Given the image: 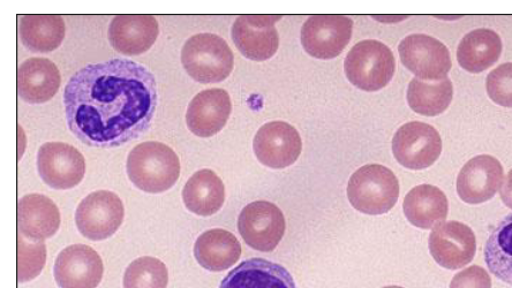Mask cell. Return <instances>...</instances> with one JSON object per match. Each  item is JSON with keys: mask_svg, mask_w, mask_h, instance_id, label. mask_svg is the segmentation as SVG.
Returning a JSON list of instances; mask_svg holds the SVG:
<instances>
[{"mask_svg": "<svg viewBox=\"0 0 512 288\" xmlns=\"http://www.w3.org/2000/svg\"><path fill=\"white\" fill-rule=\"evenodd\" d=\"M157 82L147 67L128 59L89 64L67 82V125L96 148H114L138 139L152 125Z\"/></svg>", "mask_w": 512, "mask_h": 288, "instance_id": "6da1fadb", "label": "cell"}, {"mask_svg": "<svg viewBox=\"0 0 512 288\" xmlns=\"http://www.w3.org/2000/svg\"><path fill=\"white\" fill-rule=\"evenodd\" d=\"M128 178L140 191L160 194L176 185L180 161L167 144L148 141L138 144L127 158Z\"/></svg>", "mask_w": 512, "mask_h": 288, "instance_id": "7a4b0ae2", "label": "cell"}, {"mask_svg": "<svg viewBox=\"0 0 512 288\" xmlns=\"http://www.w3.org/2000/svg\"><path fill=\"white\" fill-rule=\"evenodd\" d=\"M348 196L351 206L365 215L387 214L398 201V179L386 166L365 165L352 174Z\"/></svg>", "mask_w": 512, "mask_h": 288, "instance_id": "3957f363", "label": "cell"}, {"mask_svg": "<svg viewBox=\"0 0 512 288\" xmlns=\"http://www.w3.org/2000/svg\"><path fill=\"white\" fill-rule=\"evenodd\" d=\"M182 64L193 80L208 85L230 77L235 66V57L222 37L198 34L185 43Z\"/></svg>", "mask_w": 512, "mask_h": 288, "instance_id": "277c9868", "label": "cell"}, {"mask_svg": "<svg viewBox=\"0 0 512 288\" xmlns=\"http://www.w3.org/2000/svg\"><path fill=\"white\" fill-rule=\"evenodd\" d=\"M346 78L364 92H378L393 80L396 62L386 44L366 40L355 45L345 58Z\"/></svg>", "mask_w": 512, "mask_h": 288, "instance_id": "5b68a950", "label": "cell"}, {"mask_svg": "<svg viewBox=\"0 0 512 288\" xmlns=\"http://www.w3.org/2000/svg\"><path fill=\"white\" fill-rule=\"evenodd\" d=\"M125 216L123 201L110 191H97L81 201L75 212V223L85 238L107 240L122 226Z\"/></svg>", "mask_w": 512, "mask_h": 288, "instance_id": "8992f818", "label": "cell"}, {"mask_svg": "<svg viewBox=\"0 0 512 288\" xmlns=\"http://www.w3.org/2000/svg\"><path fill=\"white\" fill-rule=\"evenodd\" d=\"M398 53L402 64L419 80L442 81L453 67L446 45L429 35L405 37L398 45Z\"/></svg>", "mask_w": 512, "mask_h": 288, "instance_id": "52a82bcc", "label": "cell"}, {"mask_svg": "<svg viewBox=\"0 0 512 288\" xmlns=\"http://www.w3.org/2000/svg\"><path fill=\"white\" fill-rule=\"evenodd\" d=\"M393 153L396 161L406 169H428L441 156V136L433 126L411 121L398 128L393 139Z\"/></svg>", "mask_w": 512, "mask_h": 288, "instance_id": "ba28073f", "label": "cell"}, {"mask_svg": "<svg viewBox=\"0 0 512 288\" xmlns=\"http://www.w3.org/2000/svg\"><path fill=\"white\" fill-rule=\"evenodd\" d=\"M285 226L281 209L268 201L248 204L238 219L240 236L248 246L262 253L273 252L280 244Z\"/></svg>", "mask_w": 512, "mask_h": 288, "instance_id": "9c48e42d", "label": "cell"}, {"mask_svg": "<svg viewBox=\"0 0 512 288\" xmlns=\"http://www.w3.org/2000/svg\"><path fill=\"white\" fill-rule=\"evenodd\" d=\"M37 169L45 184L59 191H67L84 180L86 161L71 144L48 142L37 154Z\"/></svg>", "mask_w": 512, "mask_h": 288, "instance_id": "30bf717a", "label": "cell"}, {"mask_svg": "<svg viewBox=\"0 0 512 288\" xmlns=\"http://www.w3.org/2000/svg\"><path fill=\"white\" fill-rule=\"evenodd\" d=\"M352 29L353 21L343 15H313L301 29V44L314 58L334 59L351 41Z\"/></svg>", "mask_w": 512, "mask_h": 288, "instance_id": "8fae6325", "label": "cell"}, {"mask_svg": "<svg viewBox=\"0 0 512 288\" xmlns=\"http://www.w3.org/2000/svg\"><path fill=\"white\" fill-rule=\"evenodd\" d=\"M428 247L433 259L442 268L459 270L470 264L476 256V234L463 223L444 222L434 227Z\"/></svg>", "mask_w": 512, "mask_h": 288, "instance_id": "7c38bea8", "label": "cell"}, {"mask_svg": "<svg viewBox=\"0 0 512 288\" xmlns=\"http://www.w3.org/2000/svg\"><path fill=\"white\" fill-rule=\"evenodd\" d=\"M253 149L261 164L270 169H286L297 162L303 141L295 127L284 121H271L256 133Z\"/></svg>", "mask_w": 512, "mask_h": 288, "instance_id": "4fadbf2b", "label": "cell"}, {"mask_svg": "<svg viewBox=\"0 0 512 288\" xmlns=\"http://www.w3.org/2000/svg\"><path fill=\"white\" fill-rule=\"evenodd\" d=\"M281 15H242L232 27V40L242 55L254 62L273 58L280 45L275 24Z\"/></svg>", "mask_w": 512, "mask_h": 288, "instance_id": "5bb4252c", "label": "cell"}, {"mask_svg": "<svg viewBox=\"0 0 512 288\" xmlns=\"http://www.w3.org/2000/svg\"><path fill=\"white\" fill-rule=\"evenodd\" d=\"M504 169L498 158L479 155L463 166L457 178L459 199L468 204L492 200L503 185Z\"/></svg>", "mask_w": 512, "mask_h": 288, "instance_id": "9a60e30c", "label": "cell"}, {"mask_svg": "<svg viewBox=\"0 0 512 288\" xmlns=\"http://www.w3.org/2000/svg\"><path fill=\"white\" fill-rule=\"evenodd\" d=\"M104 265L96 250L86 245H72L60 252L54 268L60 288H97L102 282Z\"/></svg>", "mask_w": 512, "mask_h": 288, "instance_id": "2e32d148", "label": "cell"}, {"mask_svg": "<svg viewBox=\"0 0 512 288\" xmlns=\"http://www.w3.org/2000/svg\"><path fill=\"white\" fill-rule=\"evenodd\" d=\"M160 35V26L153 15L122 14L111 21L109 41L117 52L138 56L147 52Z\"/></svg>", "mask_w": 512, "mask_h": 288, "instance_id": "e0dca14e", "label": "cell"}, {"mask_svg": "<svg viewBox=\"0 0 512 288\" xmlns=\"http://www.w3.org/2000/svg\"><path fill=\"white\" fill-rule=\"evenodd\" d=\"M232 111L230 95L223 89L203 90L188 105V130L199 138H212L227 125Z\"/></svg>", "mask_w": 512, "mask_h": 288, "instance_id": "ac0fdd59", "label": "cell"}, {"mask_svg": "<svg viewBox=\"0 0 512 288\" xmlns=\"http://www.w3.org/2000/svg\"><path fill=\"white\" fill-rule=\"evenodd\" d=\"M60 222L59 209L47 196L30 194L18 203V229L28 240L40 242L54 237Z\"/></svg>", "mask_w": 512, "mask_h": 288, "instance_id": "d6986e66", "label": "cell"}, {"mask_svg": "<svg viewBox=\"0 0 512 288\" xmlns=\"http://www.w3.org/2000/svg\"><path fill=\"white\" fill-rule=\"evenodd\" d=\"M60 72L56 64L45 58H29L18 70V94L29 104H43L58 93Z\"/></svg>", "mask_w": 512, "mask_h": 288, "instance_id": "ffe728a7", "label": "cell"}, {"mask_svg": "<svg viewBox=\"0 0 512 288\" xmlns=\"http://www.w3.org/2000/svg\"><path fill=\"white\" fill-rule=\"evenodd\" d=\"M220 288H297L281 264L262 259L240 263L222 280Z\"/></svg>", "mask_w": 512, "mask_h": 288, "instance_id": "44dd1931", "label": "cell"}, {"mask_svg": "<svg viewBox=\"0 0 512 288\" xmlns=\"http://www.w3.org/2000/svg\"><path fill=\"white\" fill-rule=\"evenodd\" d=\"M404 215L419 229L429 230L446 222L449 203L446 194L432 185L411 189L403 203Z\"/></svg>", "mask_w": 512, "mask_h": 288, "instance_id": "7402d4cb", "label": "cell"}, {"mask_svg": "<svg viewBox=\"0 0 512 288\" xmlns=\"http://www.w3.org/2000/svg\"><path fill=\"white\" fill-rule=\"evenodd\" d=\"M503 49L501 37L492 29L480 28L466 34L458 45L457 60L463 70L481 73L499 62Z\"/></svg>", "mask_w": 512, "mask_h": 288, "instance_id": "603a6c76", "label": "cell"}, {"mask_svg": "<svg viewBox=\"0 0 512 288\" xmlns=\"http://www.w3.org/2000/svg\"><path fill=\"white\" fill-rule=\"evenodd\" d=\"M242 255V246L232 233L214 229L202 233L194 245V256L203 269L212 272L228 270Z\"/></svg>", "mask_w": 512, "mask_h": 288, "instance_id": "cb8c5ba5", "label": "cell"}, {"mask_svg": "<svg viewBox=\"0 0 512 288\" xmlns=\"http://www.w3.org/2000/svg\"><path fill=\"white\" fill-rule=\"evenodd\" d=\"M183 200L193 214L208 217L220 211L225 201L223 181L212 170H201L188 179Z\"/></svg>", "mask_w": 512, "mask_h": 288, "instance_id": "d4e9b609", "label": "cell"}, {"mask_svg": "<svg viewBox=\"0 0 512 288\" xmlns=\"http://www.w3.org/2000/svg\"><path fill=\"white\" fill-rule=\"evenodd\" d=\"M22 44L36 53H48L62 45L66 27L62 17L54 14H29L20 21Z\"/></svg>", "mask_w": 512, "mask_h": 288, "instance_id": "484cf974", "label": "cell"}, {"mask_svg": "<svg viewBox=\"0 0 512 288\" xmlns=\"http://www.w3.org/2000/svg\"><path fill=\"white\" fill-rule=\"evenodd\" d=\"M410 108L425 117H436L446 111L454 97V86L450 79L435 83L413 79L408 88Z\"/></svg>", "mask_w": 512, "mask_h": 288, "instance_id": "4316f807", "label": "cell"}, {"mask_svg": "<svg viewBox=\"0 0 512 288\" xmlns=\"http://www.w3.org/2000/svg\"><path fill=\"white\" fill-rule=\"evenodd\" d=\"M484 255L488 270L501 282L512 286V214L489 236Z\"/></svg>", "mask_w": 512, "mask_h": 288, "instance_id": "83f0119b", "label": "cell"}, {"mask_svg": "<svg viewBox=\"0 0 512 288\" xmlns=\"http://www.w3.org/2000/svg\"><path fill=\"white\" fill-rule=\"evenodd\" d=\"M123 284L124 288H167L169 270L155 257L143 256L128 265Z\"/></svg>", "mask_w": 512, "mask_h": 288, "instance_id": "f1b7e54d", "label": "cell"}, {"mask_svg": "<svg viewBox=\"0 0 512 288\" xmlns=\"http://www.w3.org/2000/svg\"><path fill=\"white\" fill-rule=\"evenodd\" d=\"M47 263V246L43 241L27 242L18 237V282L28 283L40 276Z\"/></svg>", "mask_w": 512, "mask_h": 288, "instance_id": "f546056e", "label": "cell"}, {"mask_svg": "<svg viewBox=\"0 0 512 288\" xmlns=\"http://www.w3.org/2000/svg\"><path fill=\"white\" fill-rule=\"evenodd\" d=\"M486 89L489 98L503 108H512V63L502 64L488 74Z\"/></svg>", "mask_w": 512, "mask_h": 288, "instance_id": "4dcf8cb0", "label": "cell"}, {"mask_svg": "<svg viewBox=\"0 0 512 288\" xmlns=\"http://www.w3.org/2000/svg\"><path fill=\"white\" fill-rule=\"evenodd\" d=\"M450 288H492V278L484 268L472 265L458 272L451 280Z\"/></svg>", "mask_w": 512, "mask_h": 288, "instance_id": "1f68e13d", "label": "cell"}, {"mask_svg": "<svg viewBox=\"0 0 512 288\" xmlns=\"http://www.w3.org/2000/svg\"><path fill=\"white\" fill-rule=\"evenodd\" d=\"M500 196L504 206L512 209V170H510L508 176L504 178L503 185L500 189Z\"/></svg>", "mask_w": 512, "mask_h": 288, "instance_id": "d6a6232c", "label": "cell"}, {"mask_svg": "<svg viewBox=\"0 0 512 288\" xmlns=\"http://www.w3.org/2000/svg\"><path fill=\"white\" fill-rule=\"evenodd\" d=\"M383 288H403V287H399V286H387V287H383Z\"/></svg>", "mask_w": 512, "mask_h": 288, "instance_id": "836d02e7", "label": "cell"}]
</instances>
